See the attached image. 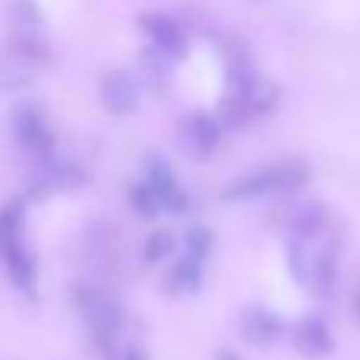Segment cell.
I'll use <instances>...</instances> for the list:
<instances>
[{
    "mask_svg": "<svg viewBox=\"0 0 360 360\" xmlns=\"http://www.w3.org/2000/svg\"><path fill=\"white\" fill-rule=\"evenodd\" d=\"M0 262L13 288L29 297L38 294L35 253L25 243V199H6L0 205Z\"/></svg>",
    "mask_w": 360,
    "mask_h": 360,
    "instance_id": "1",
    "label": "cell"
},
{
    "mask_svg": "<svg viewBox=\"0 0 360 360\" xmlns=\"http://www.w3.org/2000/svg\"><path fill=\"white\" fill-rule=\"evenodd\" d=\"M307 177H310V171L297 162L272 165V168L253 171V174L234 180L224 190V199H259V196H269V193H294L307 184Z\"/></svg>",
    "mask_w": 360,
    "mask_h": 360,
    "instance_id": "2",
    "label": "cell"
},
{
    "mask_svg": "<svg viewBox=\"0 0 360 360\" xmlns=\"http://www.w3.org/2000/svg\"><path fill=\"white\" fill-rule=\"evenodd\" d=\"M76 307L82 310L92 335H120V329H124V310H120L117 297H111L101 288L79 285L76 288Z\"/></svg>",
    "mask_w": 360,
    "mask_h": 360,
    "instance_id": "3",
    "label": "cell"
},
{
    "mask_svg": "<svg viewBox=\"0 0 360 360\" xmlns=\"http://www.w3.org/2000/svg\"><path fill=\"white\" fill-rule=\"evenodd\" d=\"M13 136L35 158H48L54 152V133H51L48 120L41 117L35 105H19L13 111Z\"/></svg>",
    "mask_w": 360,
    "mask_h": 360,
    "instance_id": "4",
    "label": "cell"
},
{
    "mask_svg": "<svg viewBox=\"0 0 360 360\" xmlns=\"http://www.w3.org/2000/svg\"><path fill=\"white\" fill-rule=\"evenodd\" d=\"M146 184L155 190L158 202H162V212H171V215H180V212L190 209V196L180 190L174 171L165 158H149L146 162Z\"/></svg>",
    "mask_w": 360,
    "mask_h": 360,
    "instance_id": "5",
    "label": "cell"
},
{
    "mask_svg": "<svg viewBox=\"0 0 360 360\" xmlns=\"http://www.w3.org/2000/svg\"><path fill=\"white\" fill-rule=\"evenodd\" d=\"M184 139L193 149V155L205 158L221 143V127H218V120L212 114H193V117L184 120Z\"/></svg>",
    "mask_w": 360,
    "mask_h": 360,
    "instance_id": "6",
    "label": "cell"
},
{
    "mask_svg": "<svg viewBox=\"0 0 360 360\" xmlns=\"http://www.w3.org/2000/svg\"><path fill=\"white\" fill-rule=\"evenodd\" d=\"M294 345L310 357H323L335 348V338H332V329L326 326L323 316H304L294 326Z\"/></svg>",
    "mask_w": 360,
    "mask_h": 360,
    "instance_id": "7",
    "label": "cell"
},
{
    "mask_svg": "<svg viewBox=\"0 0 360 360\" xmlns=\"http://www.w3.org/2000/svg\"><path fill=\"white\" fill-rule=\"evenodd\" d=\"M101 101L114 114H130L139 105V89L127 73H108L101 79Z\"/></svg>",
    "mask_w": 360,
    "mask_h": 360,
    "instance_id": "8",
    "label": "cell"
},
{
    "mask_svg": "<svg viewBox=\"0 0 360 360\" xmlns=\"http://www.w3.org/2000/svg\"><path fill=\"white\" fill-rule=\"evenodd\" d=\"M143 29L152 38V44L158 51H165V54H180L184 51V32L171 16H162V13L143 16Z\"/></svg>",
    "mask_w": 360,
    "mask_h": 360,
    "instance_id": "9",
    "label": "cell"
},
{
    "mask_svg": "<svg viewBox=\"0 0 360 360\" xmlns=\"http://www.w3.org/2000/svg\"><path fill=\"white\" fill-rule=\"evenodd\" d=\"M310 278H313V288H316L319 297L332 294V288H335V281H338V256L332 247L319 250V256L310 262Z\"/></svg>",
    "mask_w": 360,
    "mask_h": 360,
    "instance_id": "10",
    "label": "cell"
},
{
    "mask_svg": "<svg viewBox=\"0 0 360 360\" xmlns=\"http://www.w3.org/2000/svg\"><path fill=\"white\" fill-rule=\"evenodd\" d=\"M168 281L174 291H199V285H202V259L184 253L174 266H171Z\"/></svg>",
    "mask_w": 360,
    "mask_h": 360,
    "instance_id": "11",
    "label": "cell"
},
{
    "mask_svg": "<svg viewBox=\"0 0 360 360\" xmlns=\"http://www.w3.org/2000/svg\"><path fill=\"white\" fill-rule=\"evenodd\" d=\"M247 335H250V342H262V345L275 342L281 335L278 316H272L269 310H253L247 316Z\"/></svg>",
    "mask_w": 360,
    "mask_h": 360,
    "instance_id": "12",
    "label": "cell"
},
{
    "mask_svg": "<svg viewBox=\"0 0 360 360\" xmlns=\"http://www.w3.org/2000/svg\"><path fill=\"white\" fill-rule=\"evenodd\" d=\"M174 234L171 231H152L149 237H146V247H143V262L146 266H158V262H165L171 253H174Z\"/></svg>",
    "mask_w": 360,
    "mask_h": 360,
    "instance_id": "13",
    "label": "cell"
},
{
    "mask_svg": "<svg viewBox=\"0 0 360 360\" xmlns=\"http://www.w3.org/2000/svg\"><path fill=\"white\" fill-rule=\"evenodd\" d=\"M130 205H133V212H136L139 218H155L158 212H162V202H158V196H155V190H152L149 184H133L130 186Z\"/></svg>",
    "mask_w": 360,
    "mask_h": 360,
    "instance_id": "14",
    "label": "cell"
},
{
    "mask_svg": "<svg viewBox=\"0 0 360 360\" xmlns=\"http://www.w3.org/2000/svg\"><path fill=\"white\" fill-rule=\"evenodd\" d=\"M209 250H212V231L209 228H190L184 234V253H190V256H196V259H202L205 262V256H209Z\"/></svg>",
    "mask_w": 360,
    "mask_h": 360,
    "instance_id": "15",
    "label": "cell"
},
{
    "mask_svg": "<svg viewBox=\"0 0 360 360\" xmlns=\"http://www.w3.org/2000/svg\"><path fill=\"white\" fill-rule=\"evenodd\" d=\"M323 224H326V209L323 205H307V209L294 218V231H297L300 237H313Z\"/></svg>",
    "mask_w": 360,
    "mask_h": 360,
    "instance_id": "16",
    "label": "cell"
},
{
    "mask_svg": "<svg viewBox=\"0 0 360 360\" xmlns=\"http://www.w3.org/2000/svg\"><path fill=\"white\" fill-rule=\"evenodd\" d=\"M120 360H146L143 348H136V345H127L124 351H120Z\"/></svg>",
    "mask_w": 360,
    "mask_h": 360,
    "instance_id": "17",
    "label": "cell"
},
{
    "mask_svg": "<svg viewBox=\"0 0 360 360\" xmlns=\"http://www.w3.org/2000/svg\"><path fill=\"white\" fill-rule=\"evenodd\" d=\"M218 360H240V357L231 354V351H221V354H218Z\"/></svg>",
    "mask_w": 360,
    "mask_h": 360,
    "instance_id": "18",
    "label": "cell"
},
{
    "mask_svg": "<svg viewBox=\"0 0 360 360\" xmlns=\"http://www.w3.org/2000/svg\"><path fill=\"white\" fill-rule=\"evenodd\" d=\"M354 310H357V319H360V291L354 294Z\"/></svg>",
    "mask_w": 360,
    "mask_h": 360,
    "instance_id": "19",
    "label": "cell"
}]
</instances>
